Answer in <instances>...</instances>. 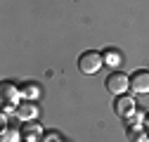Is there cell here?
I'll return each mask as SVG.
<instances>
[{
	"label": "cell",
	"mask_w": 149,
	"mask_h": 142,
	"mask_svg": "<svg viewBox=\"0 0 149 142\" xmlns=\"http://www.w3.org/2000/svg\"><path fill=\"white\" fill-rule=\"evenodd\" d=\"M22 88H17L14 83L10 81H3L0 83V102H3V109L5 111H14L22 102Z\"/></svg>",
	"instance_id": "obj_1"
},
{
	"label": "cell",
	"mask_w": 149,
	"mask_h": 142,
	"mask_svg": "<svg viewBox=\"0 0 149 142\" xmlns=\"http://www.w3.org/2000/svg\"><path fill=\"white\" fill-rule=\"evenodd\" d=\"M102 64H104L102 55H100V52H92V50L83 52V55L78 57V69H81V74H88V76L97 74V71L102 69Z\"/></svg>",
	"instance_id": "obj_2"
},
{
	"label": "cell",
	"mask_w": 149,
	"mask_h": 142,
	"mask_svg": "<svg viewBox=\"0 0 149 142\" xmlns=\"http://www.w3.org/2000/svg\"><path fill=\"white\" fill-rule=\"evenodd\" d=\"M128 88H130V78L123 74V71H114V74H109L107 78V90L111 95H128Z\"/></svg>",
	"instance_id": "obj_3"
},
{
	"label": "cell",
	"mask_w": 149,
	"mask_h": 142,
	"mask_svg": "<svg viewBox=\"0 0 149 142\" xmlns=\"http://www.w3.org/2000/svg\"><path fill=\"white\" fill-rule=\"evenodd\" d=\"M130 90L135 95H149V71L140 69L130 76Z\"/></svg>",
	"instance_id": "obj_4"
},
{
	"label": "cell",
	"mask_w": 149,
	"mask_h": 142,
	"mask_svg": "<svg viewBox=\"0 0 149 142\" xmlns=\"http://www.w3.org/2000/svg\"><path fill=\"white\" fill-rule=\"evenodd\" d=\"M114 109L121 118H130L135 111H137V106H135V100L130 97V95H118L116 102H114Z\"/></svg>",
	"instance_id": "obj_5"
},
{
	"label": "cell",
	"mask_w": 149,
	"mask_h": 142,
	"mask_svg": "<svg viewBox=\"0 0 149 142\" xmlns=\"http://www.w3.org/2000/svg\"><path fill=\"white\" fill-rule=\"evenodd\" d=\"M14 116L19 118V121H24V123L36 121V116H38V106H36L31 100H26V102H22V104L14 109Z\"/></svg>",
	"instance_id": "obj_6"
},
{
	"label": "cell",
	"mask_w": 149,
	"mask_h": 142,
	"mask_svg": "<svg viewBox=\"0 0 149 142\" xmlns=\"http://www.w3.org/2000/svg\"><path fill=\"white\" fill-rule=\"evenodd\" d=\"M22 137H24V142H38V140H43V128L36 121H29L22 128Z\"/></svg>",
	"instance_id": "obj_7"
},
{
	"label": "cell",
	"mask_w": 149,
	"mask_h": 142,
	"mask_svg": "<svg viewBox=\"0 0 149 142\" xmlns=\"http://www.w3.org/2000/svg\"><path fill=\"white\" fill-rule=\"evenodd\" d=\"M38 95H40V85H38V83H24V85H22V97H24V100H31V102H33Z\"/></svg>",
	"instance_id": "obj_8"
},
{
	"label": "cell",
	"mask_w": 149,
	"mask_h": 142,
	"mask_svg": "<svg viewBox=\"0 0 149 142\" xmlns=\"http://www.w3.org/2000/svg\"><path fill=\"white\" fill-rule=\"evenodd\" d=\"M22 140V133L19 130H14V128H3L0 130V142H19Z\"/></svg>",
	"instance_id": "obj_9"
},
{
	"label": "cell",
	"mask_w": 149,
	"mask_h": 142,
	"mask_svg": "<svg viewBox=\"0 0 149 142\" xmlns=\"http://www.w3.org/2000/svg\"><path fill=\"white\" fill-rule=\"evenodd\" d=\"M102 59H104V64H109V66H118V64H121V55H118L116 50H107Z\"/></svg>",
	"instance_id": "obj_10"
},
{
	"label": "cell",
	"mask_w": 149,
	"mask_h": 142,
	"mask_svg": "<svg viewBox=\"0 0 149 142\" xmlns=\"http://www.w3.org/2000/svg\"><path fill=\"white\" fill-rule=\"evenodd\" d=\"M40 142H62V137H59L57 133H47V135H43Z\"/></svg>",
	"instance_id": "obj_11"
},
{
	"label": "cell",
	"mask_w": 149,
	"mask_h": 142,
	"mask_svg": "<svg viewBox=\"0 0 149 142\" xmlns=\"http://www.w3.org/2000/svg\"><path fill=\"white\" fill-rule=\"evenodd\" d=\"M0 126H3V128L7 126V111H3V114H0Z\"/></svg>",
	"instance_id": "obj_12"
},
{
	"label": "cell",
	"mask_w": 149,
	"mask_h": 142,
	"mask_svg": "<svg viewBox=\"0 0 149 142\" xmlns=\"http://www.w3.org/2000/svg\"><path fill=\"white\" fill-rule=\"evenodd\" d=\"M144 130H147V135H149V114L144 116Z\"/></svg>",
	"instance_id": "obj_13"
},
{
	"label": "cell",
	"mask_w": 149,
	"mask_h": 142,
	"mask_svg": "<svg viewBox=\"0 0 149 142\" xmlns=\"http://www.w3.org/2000/svg\"><path fill=\"white\" fill-rule=\"evenodd\" d=\"M142 142H149V137H144V140H142Z\"/></svg>",
	"instance_id": "obj_14"
}]
</instances>
